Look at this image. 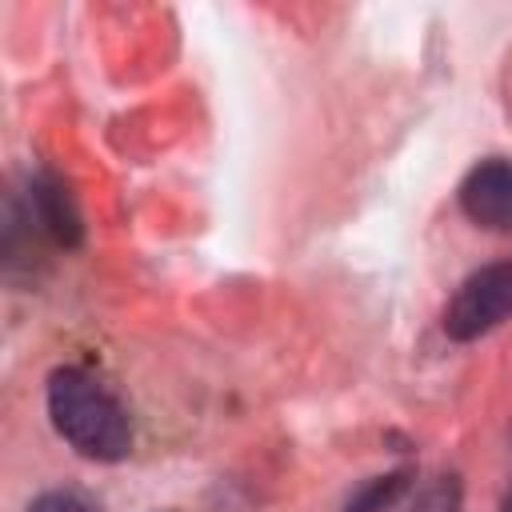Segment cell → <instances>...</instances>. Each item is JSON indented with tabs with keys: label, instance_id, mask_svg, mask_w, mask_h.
I'll return each mask as SVG.
<instances>
[{
	"label": "cell",
	"instance_id": "6da1fadb",
	"mask_svg": "<svg viewBox=\"0 0 512 512\" xmlns=\"http://www.w3.org/2000/svg\"><path fill=\"white\" fill-rule=\"evenodd\" d=\"M48 416L52 428L88 460L112 464L132 452L128 408L80 364H64L48 376Z\"/></svg>",
	"mask_w": 512,
	"mask_h": 512
},
{
	"label": "cell",
	"instance_id": "7a4b0ae2",
	"mask_svg": "<svg viewBox=\"0 0 512 512\" xmlns=\"http://www.w3.org/2000/svg\"><path fill=\"white\" fill-rule=\"evenodd\" d=\"M504 320H512V256L476 268L448 300L444 308V332L448 340H480L492 328H500Z\"/></svg>",
	"mask_w": 512,
	"mask_h": 512
},
{
	"label": "cell",
	"instance_id": "3957f363",
	"mask_svg": "<svg viewBox=\"0 0 512 512\" xmlns=\"http://www.w3.org/2000/svg\"><path fill=\"white\" fill-rule=\"evenodd\" d=\"M460 212L488 232H512V160L484 156L460 180Z\"/></svg>",
	"mask_w": 512,
	"mask_h": 512
},
{
	"label": "cell",
	"instance_id": "277c9868",
	"mask_svg": "<svg viewBox=\"0 0 512 512\" xmlns=\"http://www.w3.org/2000/svg\"><path fill=\"white\" fill-rule=\"evenodd\" d=\"M24 216L32 220L36 236L56 244V248H80L84 240V220L80 208L68 192V184L56 172H36L28 180V196H24Z\"/></svg>",
	"mask_w": 512,
	"mask_h": 512
},
{
	"label": "cell",
	"instance_id": "5b68a950",
	"mask_svg": "<svg viewBox=\"0 0 512 512\" xmlns=\"http://www.w3.org/2000/svg\"><path fill=\"white\" fill-rule=\"evenodd\" d=\"M412 480V468H392L384 476H368L364 484H356L344 500V512H384L400 500V492L408 488Z\"/></svg>",
	"mask_w": 512,
	"mask_h": 512
},
{
	"label": "cell",
	"instance_id": "8992f818",
	"mask_svg": "<svg viewBox=\"0 0 512 512\" xmlns=\"http://www.w3.org/2000/svg\"><path fill=\"white\" fill-rule=\"evenodd\" d=\"M408 512H460V480L436 476L428 488H420V496Z\"/></svg>",
	"mask_w": 512,
	"mask_h": 512
},
{
	"label": "cell",
	"instance_id": "52a82bcc",
	"mask_svg": "<svg viewBox=\"0 0 512 512\" xmlns=\"http://www.w3.org/2000/svg\"><path fill=\"white\" fill-rule=\"evenodd\" d=\"M28 512H96V504L84 496V492H72V488H56V492H44L28 504Z\"/></svg>",
	"mask_w": 512,
	"mask_h": 512
},
{
	"label": "cell",
	"instance_id": "ba28073f",
	"mask_svg": "<svg viewBox=\"0 0 512 512\" xmlns=\"http://www.w3.org/2000/svg\"><path fill=\"white\" fill-rule=\"evenodd\" d=\"M508 512H512V496H508Z\"/></svg>",
	"mask_w": 512,
	"mask_h": 512
}]
</instances>
